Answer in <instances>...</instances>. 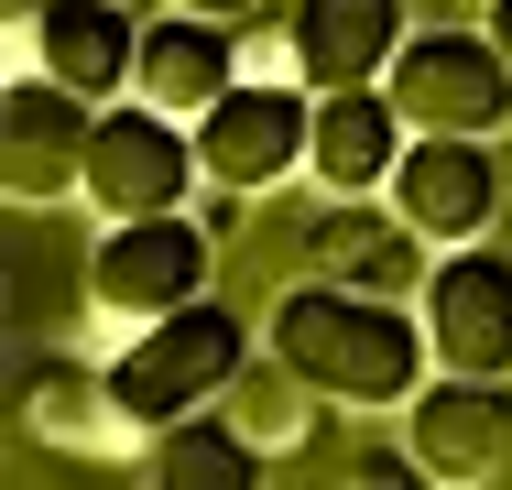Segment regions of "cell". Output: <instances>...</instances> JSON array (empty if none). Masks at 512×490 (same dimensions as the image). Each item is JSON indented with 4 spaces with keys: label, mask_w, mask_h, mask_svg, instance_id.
<instances>
[{
    "label": "cell",
    "mask_w": 512,
    "mask_h": 490,
    "mask_svg": "<svg viewBox=\"0 0 512 490\" xmlns=\"http://www.w3.org/2000/svg\"><path fill=\"white\" fill-rule=\"evenodd\" d=\"M262 349H273V360H295L327 403H360V414H404L414 392L436 382L425 316H414V305H393V294L327 284V273H306V284L273 294Z\"/></svg>",
    "instance_id": "1"
},
{
    "label": "cell",
    "mask_w": 512,
    "mask_h": 490,
    "mask_svg": "<svg viewBox=\"0 0 512 490\" xmlns=\"http://www.w3.org/2000/svg\"><path fill=\"white\" fill-rule=\"evenodd\" d=\"M262 360V338L207 294V305H175V316H153V327H131L120 338V360H109V392H120V414L142 425V447L164 436V425H186L207 403H229V382Z\"/></svg>",
    "instance_id": "2"
},
{
    "label": "cell",
    "mask_w": 512,
    "mask_h": 490,
    "mask_svg": "<svg viewBox=\"0 0 512 490\" xmlns=\"http://www.w3.org/2000/svg\"><path fill=\"white\" fill-rule=\"evenodd\" d=\"M207 273H218L207 218H186V207L120 218V229H99V251H88V316L131 338V327H153L175 305H207Z\"/></svg>",
    "instance_id": "3"
},
{
    "label": "cell",
    "mask_w": 512,
    "mask_h": 490,
    "mask_svg": "<svg viewBox=\"0 0 512 490\" xmlns=\"http://www.w3.org/2000/svg\"><path fill=\"white\" fill-rule=\"evenodd\" d=\"M197 120H175V109H153V98H109L99 131H88V175L77 196L99 207V229L120 218H164V207H186L197 196Z\"/></svg>",
    "instance_id": "4"
},
{
    "label": "cell",
    "mask_w": 512,
    "mask_h": 490,
    "mask_svg": "<svg viewBox=\"0 0 512 490\" xmlns=\"http://www.w3.org/2000/svg\"><path fill=\"white\" fill-rule=\"evenodd\" d=\"M316 153V88L306 77H240L197 120V164L218 196H273L284 175H306Z\"/></svg>",
    "instance_id": "5"
},
{
    "label": "cell",
    "mask_w": 512,
    "mask_h": 490,
    "mask_svg": "<svg viewBox=\"0 0 512 490\" xmlns=\"http://www.w3.org/2000/svg\"><path fill=\"white\" fill-rule=\"evenodd\" d=\"M382 88H393V109H404L414 131H469V142H502L512 131V55L491 33H469V22L414 33Z\"/></svg>",
    "instance_id": "6"
},
{
    "label": "cell",
    "mask_w": 512,
    "mask_h": 490,
    "mask_svg": "<svg viewBox=\"0 0 512 490\" xmlns=\"http://www.w3.org/2000/svg\"><path fill=\"white\" fill-rule=\"evenodd\" d=\"M502 153L491 142H469V131H414V153L393 164V218H404L425 251H469V240H491L502 229Z\"/></svg>",
    "instance_id": "7"
},
{
    "label": "cell",
    "mask_w": 512,
    "mask_h": 490,
    "mask_svg": "<svg viewBox=\"0 0 512 490\" xmlns=\"http://www.w3.org/2000/svg\"><path fill=\"white\" fill-rule=\"evenodd\" d=\"M414 316H425L436 371L502 382V371H512V251H502V240L436 251V273H425V294H414Z\"/></svg>",
    "instance_id": "8"
},
{
    "label": "cell",
    "mask_w": 512,
    "mask_h": 490,
    "mask_svg": "<svg viewBox=\"0 0 512 490\" xmlns=\"http://www.w3.org/2000/svg\"><path fill=\"white\" fill-rule=\"evenodd\" d=\"M88 131H99L88 98L22 66L11 98H0V186H11V207H55V196H77V175H88Z\"/></svg>",
    "instance_id": "9"
},
{
    "label": "cell",
    "mask_w": 512,
    "mask_h": 490,
    "mask_svg": "<svg viewBox=\"0 0 512 490\" xmlns=\"http://www.w3.org/2000/svg\"><path fill=\"white\" fill-rule=\"evenodd\" d=\"M404 458H425L436 480L491 490L512 469V382H469V371H436L404 403Z\"/></svg>",
    "instance_id": "10"
},
{
    "label": "cell",
    "mask_w": 512,
    "mask_h": 490,
    "mask_svg": "<svg viewBox=\"0 0 512 490\" xmlns=\"http://www.w3.org/2000/svg\"><path fill=\"white\" fill-rule=\"evenodd\" d=\"M142 33L153 22H131V0H44L33 11V77H55L88 109H109L142 77Z\"/></svg>",
    "instance_id": "11"
},
{
    "label": "cell",
    "mask_w": 512,
    "mask_h": 490,
    "mask_svg": "<svg viewBox=\"0 0 512 490\" xmlns=\"http://www.w3.org/2000/svg\"><path fill=\"white\" fill-rule=\"evenodd\" d=\"M306 273H327V284H360V294H393V305H414L425 294V240H414L404 218L382 207L371 218V196H327V218L306 229Z\"/></svg>",
    "instance_id": "12"
},
{
    "label": "cell",
    "mask_w": 512,
    "mask_h": 490,
    "mask_svg": "<svg viewBox=\"0 0 512 490\" xmlns=\"http://www.w3.org/2000/svg\"><path fill=\"white\" fill-rule=\"evenodd\" d=\"M414 153V120L393 109V88H327L316 98V153L306 175L327 196H393V164Z\"/></svg>",
    "instance_id": "13"
},
{
    "label": "cell",
    "mask_w": 512,
    "mask_h": 490,
    "mask_svg": "<svg viewBox=\"0 0 512 490\" xmlns=\"http://www.w3.org/2000/svg\"><path fill=\"white\" fill-rule=\"evenodd\" d=\"M295 44H306V88H382L393 55L414 44L404 0H295Z\"/></svg>",
    "instance_id": "14"
},
{
    "label": "cell",
    "mask_w": 512,
    "mask_h": 490,
    "mask_svg": "<svg viewBox=\"0 0 512 490\" xmlns=\"http://www.w3.org/2000/svg\"><path fill=\"white\" fill-rule=\"evenodd\" d=\"M229 88H240V22L164 11V22L142 33V77H131V98H153V109H175V120H207Z\"/></svg>",
    "instance_id": "15"
},
{
    "label": "cell",
    "mask_w": 512,
    "mask_h": 490,
    "mask_svg": "<svg viewBox=\"0 0 512 490\" xmlns=\"http://www.w3.org/2000/svg\"><path fill=\"white\" fill-rule=\"evenodd\" d=\"M131 469H142V490H262V447L229 425V403H207L186 425H164Z\"/></svg>",
    "instance_id": "16"
},
{
    "label": "cell",
    "mask_w": 512,
    "mask_h": 490,
    "mask_svg": "<svg viewBox=\"0 0 512 490\" xmlns=\"http://www.w3.org/2000/svg\"><path fill=\"white\" fill-rule=\"evenodd\" d=\"M33 436H55V447H77V458H142V425L120 414V392L109 371H77V360H55L44 382H33Z\"/></svg>",
    "instance_id": "17"
},
{
    "label": "cell",
    "mask_w": 512,
    "mask_h": 490,
    "mask_svg": "<svg viewBox=\"0 0 512 490\" xmlns=\"http://www.w3.org/2000/svg\"><path fill=\"white\" fill-rule=\"evenodd\" d=\"M229 425H240V436L262 447V458H295L316 425H327V392H316L306 371H295V360H273V349H262V360H251V371L229 382Z\"/></svg>",
    "instance_id": "18"
},
{
    "label": "cell",
    "mask_w": 512,
    "mask_h": 490,
    "mask_svg": "<svg viewBox=\"0 0 512 490\" xmlns=\"http://www.w3.org/2000/svg\"><path fill=\"white\" fill-rule=\"evenodd\" d=\"M240 77H306L295 11H251V22H240Z\"/></svg>",
    "instance_id": "19"
},
{
    "label": "cell",
    "mask_w": 512,
    "mask_h": 490,
    "mask_svg": "<svg viewBox=\"0 0 512 490\" xmlns=\"http://www.w3.org/2000/svg\"><path fill=\"white\" fill-rule=\"evenodd\" d=\"M338 490H458V480H436L425 458H349V480Z\"/></svg>",
    "instance_id": "20"
},
{
    "label": "cell",
    "mask_w": 512,
    "mask_h": 490,
    "mask_svg": "<svg viewBox=\"0 0 512 490\" xmlns=\"http://www.w3.org/2000/svg\"><path fill=\"white\" fill-rule=\"evenodd\" d=\"M164 11H197V22H251L262 0H164Z\"/></svg>",
    "instance_id": "21"
},
{
    "label": "cell",
    "mask_w": 512,
    "mask_h": 490,
    "mask_svg": "<svg viewBox=\"0 0 512 490\" xmlns=\"http://www.w3.org/2000/svg\"><path fill=\"white\" fill-rule=\"evenodd\" d=\"M480 33H491V44L512 55V0H491V22H480Z\"/></svg>",
    "instance_id": "22"
},
{
    "label": "cell",
    "mask_w": 512,
    "mask_h": 490,
    "mask_svg": "<svg viewBox=\"0 0 512 490\" xmlns=\"http://www.w3.org/2000/svg\"><path fill=\"white\" fill-rule=\"evenodd\" d=\"M480 11H491V0H480Z\"/></svg>",
    "instance_id": "23"
}]
</instances>
